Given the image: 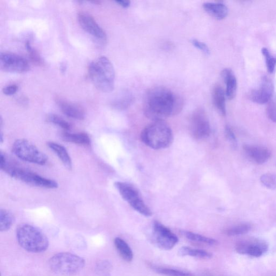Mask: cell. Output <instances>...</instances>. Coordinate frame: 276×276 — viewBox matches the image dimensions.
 <instances>
[{"mask_svg":"<svg viewBox=\"0 0 276 276\" xmlns=\"http://www.w3.org/2000/svg\"><path fill=\"white\" fill-rule=\"evenodd\" d=\"M183 107L182 98L170 89L157 87L149 90L144 103V113L154 121H164L180 113Z\"/></svg>","mask_w":276,"mask_h":276,"instance_id":"1","label":"cell"},{"mask_svg":"<svg viewBox=\"0 0 276 276\" xmlns=\"http://www.w3.org/2000/svg\"><path fill=\"white\" fill-rule=\"evenodd\" d=\"M89 74L95 87L105 93H110L114 88L115 71L110 61L100 57L89 66Z\"/></svg>","mask_w":276,"mask_h":276,"instance_id":"2","label":"cell"},{"mask_svg":"<svg viewBox=\"0 0 276 276\" xmlns=\"http://www.w3.org/2000/svg\"><path fill=\"white\" fill-rule=\"evenodd\" d=\"M142 141L148 147L154 149L169 147L173 141L171 128L164 121H154L142 131Z\"/></svg>","mask_w":276,"mask_h":276,"instance_id":"3","label":"cell"},{"mask_svg":"<svg viewBox=\"0 0 276 276\" xmlns=\"http://www.w3.org/2000/svg\"><path fill=\"white\" fill-rule=\"evenodd\" d=\"M16 237L21 247L29 252H44L49 247V241L45 234L28 224L20 225L16 231Z\"/></svg>","mask_w":276,"mask_h":276,"instance_id":"4","label":"cell"},{"mask_svg":"<svg viewBox=\"0 0 276 276\" xmlns=\"http://www.w3.org/2000/svg\"><path fill=\"white\" fill-rule=\"evenodd\" d=\"M86 262L82 257L69 253H61L50 259L49 266L54 273L65 276L77 274L85 267Z\"/></svg>","mask_w":276,"mask_h":276,"instance_id":"5","label":"cell"},{"mask_svg":"<svg viewBox=\"0 0 276 276\" xmlns=\"http://www.w3.org/2000/svg\"><path fill=\"white\" fill-rule=\"evenodd\" d=\"M0 169L13 178L19 180L30 185L48 189H55L58 187V183L21 167L11 165L6 162Z\"/></svg>","mask_w":276,"mask_h":276,"instance_id":"6","label":"cell"},{"mask_svg":"<svg viewBox=\"0 0 276 276\" xmlns=\"http://www.w3.org/2000/svg\"><path fill=\"white\" fill-rule=\"evenodd\" d=\"M13 153L22 161L39 165H46L48 157L28 140H16L12 146Z\"/></svg>","mask_w":276,"mask_h":276,"instance_id":"7","label":"cell"},{"mask_svg":"<svg viewBox=\"0 0 276 276\" xmlns=\"http://www.w3.org/2000/svg\"><path fill=\"white\" fill-rule=\"evenodd\" d=\"M114 186L123 198L130 206L139 214L146 217L151 216L152 213L142 199L139 191L131 184L116 182Z\"/></svg>","mask_w":276,"mask_h":276,"instance_id":"8","label":"cell"},{"mask_svg":"<svg viewBox=\"0 0 276 276\" xmlns=\"http://www.w3.org/2000/svg\"><path fill=\"white\" fill-rule=\"evenodd\" d=\"M189 128L191 136L195 139H205L210 136V124L204 110L198 109L192 114Z\"/></svg>","mask_w":276,"mask_h":276,"instance_id":"9","label":"cell"},{"mask_svg":"<svg viewBox=\"0 0 276 276\" xmlns=\"http://www.w3.org/2000/svg\"><path fill=\"white\" fill-rule=\"evenodd\" d=\"M153 231L155 243L161 249L171 250L178 243L177 235L160 222H154Z\"/></svg>","mask_w":276,"mask_h":276,"instance_id":"10","label":"cell"},{"mask_svg":"<svg viewBox=\"0 0 276 276\" xmlns=\"http://www.w3.org/2000/svg\"><path fill=\"white\" fill-rule=\"evenodd\" d=\"M0 67L6 72L23 73L30 68L27 61L18 55L11 53L0 54Z\"/></svg>","mask_w":276,"mask_h":276,"instance_id":"11","label":"cell"},{"mask_svg":"<svg viewBox=\"0 0 276 276\" xmlns=\"http://www.w3.org/2000/svg\"><path fill=\"white\" fill-rule=\"evenodd\" d=\"M236 252L241 255H247L254 257H260L268 250V245L265 242L258 239L241 241L235 246Z\"/></svg>","mask_w":276,"mask_h":276,"instance_id":"12","label":"cell"},{"mask_svg":"<svg viewBox=\"0 0 276 276\" xmlns=\"http://www.w3.org/2000/svg\"><path fill=\"white\" fill-rule=\"evenodd\" d=\"M274 88L272 82L266 77H264L260 87L250 92L249 99L254 103L263 104L269 102L271 100L273 94Z\"/></svg>","mask_w":276,"mask_h":276,"instance_id":"13","label":"cell"},{"mask_svg":"<svg viewBox=\"0 0 276 276\" xmlns=\"http://www.w3.org/2000/svg\"><path fill=\"white\" fill-rule=\"evenodd\" d=\"M78 20L82 28L98 40L106 41V34L100 27L93 16L87 13H80Z\"/></svg>","mask_w":276,"mask_h":276,"instance_id":"14","label":"cell"},{"mask_svg":"<svg viewBox=\"0 0 276 276\" xmlns=\"http://www.w3.org/2000/svg\"><path fill=\"white\" fill-rule=\"evenodd\" d=\"M243 148L250 160L258 165L266 163L271 156L270 150L263 146L247 144Z\"/></svg>","mask_w":276,"mask_h":276,"instance_id":"15","label":"cell"},{"mask_svg":"<svg viewBox=\"0 0 276 276\" xmlns=\"http://www.w3.org/2000/svg\"><path fill=\"white\" fill-rule=\"evenodd\" d=\"M56 101L61 111L66 116L77 120H83L85 119L86 111L81 105L67 101L60 97L56 98Z\"/></svg>","mask_w":276,"mask_h":276,"instance_id":"16","label":"cell"},{"mask_svg":"<svg viewBox=\"0 0 276 276\" xmlns=\"http://www.w3.org/2000/svg\"><path fill=\"white\" fill-rule=\"evenodd\" d=\"M221 77L226 85L225 94L227 98L231 100L235 98L238 87L237 80L232 71L230 69H224L221 72Z\"/></svg>","mask_w":276,"mask_h":276,"instance_id":"17","label":"cell"},{"mask_svg":"<svg viewBox=\"0 0 276 276\" xmlns=\"http://www.w3.org/2000/svg\"><path fill=\"white\" fill-rule=\"evenodd\" d=\"M203 8L207 13L218 20H223L228 14L227 7L222 3H206L204 4Z\"/></svg>","mask_w":276,"mask_h":276,"instance_id":"18","label":"cell"},{"mask_svg":"<svg viewBox=\"0 0 276 276\" xmlns=\"http://www.w3.org/2000/svg\"><path fill=\"white\" fill-rule=\"evenodd\" d=\"M47 145L60 159L67 169L69 170L72 169L71 159L64 146L52 141L48 142Z\"/></svg>","mask_w":276,"mask_h":276,"instance_id":"19","label":"cell"},{"mask_svg":"<svg viewBox=\"0 0 276 276\" xmlns=\"http://www.w3.org/2000/svg\"><path fill=\"white\" fill-rule=\"evenodd\" d=\"M213 100L217 110L222 115L226 114V105H225V91L220 85L215 86L213 90Z\"/></svg>","mask_w":276,"mask_h":276,"instance_id":"20","label":"cell"},{"mask_svg":"<svg viewBox=\"0 0 276 276\" xmlns=\"http://www.w3.org/2000/svg\"><path fill=\"white\" fill-rule=\"evenodd\" d=\"M62 138L69 143L85 146L91 145V139L86 133H71L66 132L62 134Z\"/></svg>","mask_w":276,"mask_h":276,"instance_id":"21","label":"cell"},{"mask_svg":"<svg viewBox=\"0 0 276 276\" xmlns=\"http://www.w3.org/2000/svg\"><path fill=\"white\" fill-rule=\"evenodd\" d=\"M114 244L123 260L128 262H131L133 258V253L127 242L120 238H116L114 241Z\"/></svg>","mask_w":276,"mask_h":276,"instance_id":"22","label":"cell"},{"mask_svg":"<svg viewBox=\"0 0 276 276\" xmlns=\"http://www.w3.org/2000/svg\"><path fill=\"white\" fill-rule=\"evenodd\" d=\"M133 100L132 95L128 91H124L114 99L112 105L115 109L125 110L131 105Z\"/></svg>","mask_w":276,"mask_h":276,"instance_id":"23","label":"cell"},{"mask_svg":"<svg viewBox=\"0 0 276 276\" xmlns=\"http://www.w3.org/2000/svg\"><path fill=\"white\" fill-rule=\"evenodd\" d=\"M181 233L187 239L191 241L197 242V243L208 246H216L219 244V242L214 239L206 237L193 232L182 231Z\"/></svg>","mask_w":276,"mask_h":276,"instance_id":"24","label":"cell"},{"mask_svg":"<svg viewBox=\"0 0 276 276\" xmlns=\"http://www.w3.org/2000/svg\"><path fill=\"white\" fill-rule=\"evenodd\" d=\"M179 255L182 256H190L200 259H210L213 254L204 250L183 247L179 251Z\"/></svg>","mask_w":276,"mask_h":276,"instance_id":"25","label":"cell"},{"mask_svg":"<svg viewBox=\"0 0 276 276\" xmlns=\"http://www.w3.org/2000/svg\"><path fill=\"white\" fill-rule=\"evenodd\" d=\"M14 221L13 214L10 211L2 209L0 211V230L5 232L10 230Z\"/></svg>","mask_w":276,"mask_h":276,"instance_id":"26","label":"cell"},{"mask_svg":"<svg viewBox=\"0 0 276 276\" xmlns=\"http://www.w3.org/2000/svg\"><path fill=\"white\" fill-rule=\"evenodd\" d=\"M251 229L252 226L250 224L244 223L233 225L225 229L224 232L228 236H235L244 235L249 232Z\"/></svg>","mask_w":276,"mask_h":276,"instance_id":"27","label":"cell"},{"mask_svg":"<svg viewBox=\"0 0 276 276\" xmlns=\"http://www.w3.org/2000/svg\"><path fill=\"white\" fill-rule=\"evenodd\" d=\"M150 267L157 273L165 276H195L194 274L191 273L154 265H150Z\"/></svg>","mask_w":276,"mask_h":276,"instance_id":"28","label":"cell"},{"mask_svg":"<svg viewBox=\"0 0 276 276\" xmlns=\"http://www.w3.org/2000/svg\"><path fill=\"white\" fill-rule=\"evenodd\" d=\"M260 181L262 185L267 188L274 190L276 189V174L267 173L262 175Z\"/></svg>","mask_w":276,"mask_h":276,"instance_id":"29","label":"cell"},{"mask_svg":"<svg viewBox=\"0 0 276 276\" xmlns=\"http://www.w3.org/2000/svg\"><path fill=\"white\" fill-rule=\"evenodd\" d=\"M262 53L265 58L267 70L269 72L273 73L276 66V58L273 57L269 51V50L263 48Z\"/></svg>","mask_w":276,"mask_h":276,"instance_id":"30","label":"cell"},{"mask_svg":"<svg viewBox=\"0 0 276 276\" xmlns=\"http://www.w3.org/2000/svg\"><path fill=\"white\" fill-rule=\"evenodd\" d=\"M47 120L49 122L58 125L65 131H69L71 128V125L68 122H66L60 116L55 114H50L48 115Z\"/></svg>","mask_w":276,"mask_h":276,"instance_id":"31","label":"cell"},{"mask_svg":"<svg viewBox=\"0 0 276 276\" xmlns=\"http://www.w3.org/2000/svg\"><path fill=\"white\" fill-rule=\"evenodd\" d=\"M26 48L31 61L37 65H40L43 64V61L36 50L33 49L30 45L29 42L26 43Z\"/></svg>","mask_w":276,"mask_h":276,"instance_id":"32","label":"cell"},{"mask_svg":"<svg viewBox=\"0 0 276 276\" xmlns=\"http://www.w3.org/2000/svg\"><path fill=\"white\" fill-rule=\"evenodd\" d=\"M225 136L229 141L231 147L233 149H236L238 147V140L233 130L229 126H226L225 128Z\"/></svg>","mask_w":276,"mask_h":276,"instance_id":"33","label":"cell"},{"mask_svg":"<svg viewBox=\"0 0 276 276\" xmlns=\"http://www.w3.org/2000/svg\"><path fill=\"white\" fill-rule=\"evenodd\" d=\"M267 117L273 122L276 123V98L271 99L266 108Z\"/></svg>","mask_w":276,"mask_h":276,"instance_id":"34","label":"cell"},{"mask_svg":"<svg viewBox=\"0 0 276 276\" xmlns=\"http://www.w3.org/2000/svg\"><path fill=\"white\" fill-rule=\"evenodd\" d=\"M191 44L197 49L202 51L205 54L209 55L210 54V50L206 44L196 39L191 40Z\"/></svg>","mask_w":276,"mask_h":276,"instance_id":"35","label":"cell"},{"mask_svg":"<svg viewBox=\"0 0 276 276\" xmlns=\"http://www.w3.org/2000/svg\"><path fill=\"white\" fill-rule=\"evenodd\" d=\"M18 90V86L16 85H11L5 87L3 90V93L7 96L14 95Z\"/></svg>","mask_w":276,"mask_h":276,"instance_id":"36","label":"cell"},{"mask_svg":"<svg viewBox=\"0 0 276 276\" xmlns=\"http://www.w3.org/2000/svg\"><path fill=\"white\" fill-rule=\"evenodd\" d=\"M115 3L123 8H128L131 5L130 1H116Z\"/></svg>","mask_w":276,"mask_h":276,"instance_id":"37","label":"cell"},{"mask_svg":"<svg viewBox=\"0 0 276 276\" xmlns=\"http://www.w3.org/2000/svg\"><path fill=\"white\" fill-rule=\"evenodd\" d=\"M201 276H214L212 273L209 272H205Z\"/></svg>","mask_w":276,"mask_h":276,"instance_id":"38","label":"cell"}]
</instances>
